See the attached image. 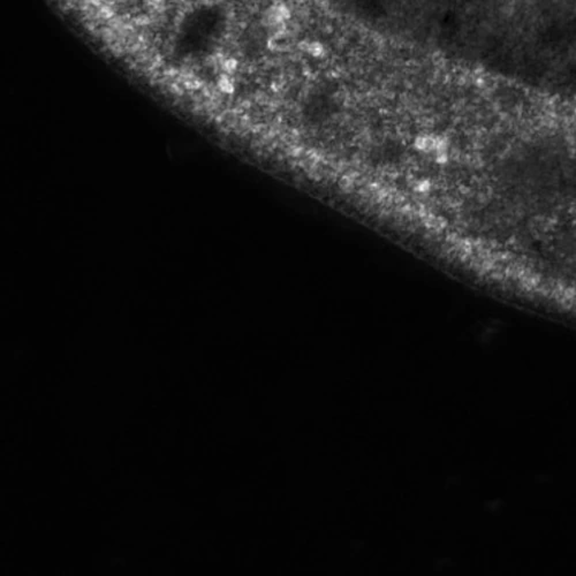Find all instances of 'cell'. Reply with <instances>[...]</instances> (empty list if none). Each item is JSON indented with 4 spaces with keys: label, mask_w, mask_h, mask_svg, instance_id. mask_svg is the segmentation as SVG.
Instances as JSON below:
<instances>
[{
    "label": "cell",
    "mask_w": 576,
    "mask_h": 576,
    "mask_svg": "<svg viewBox=\"0 0 576 576\" xmlns=\"http://www.w3.org/2000/svg\"><path fill=\"white\" fill-rule=\"evenodd\" d=\"M439 138H433L431 135L418 136L414 141V147L422 152H434L438 147Z\"/></svg>",
    "instance_id": "cell-1"
},
{
    "label": "cell",
    "mask_w": 576,
    "mask_h": 576,
    "mask_svg": "<svg viewBox=\"0 0 576 576\" xmlns=\"http://www.w3.org/2000/svg\"><path fill=\"white\" fill-rule=\"evenodd\" d=\"M323 51H324V49H323V47L320 43H310L308 45V52L314 57L321 56Z\"/></svg>",
    "instance_id": "cell-5"
},
{
    "label": "cell",
    "mask_w": 576,
    "mask_h": 576,
    "mask_svg": "<svg viewBox=\"0 0 576 576\" xmlns=\"http://www.w3.org/2000/svg\"><path fill=\"white\" fill-rule=\"evenodd\" d=\"M429 189H430V182L426 181V180L420 181V182H418V184L416 185V190H417L418 193H423V194H424V193H426V192H429Z\"/></svg>",
    "instance_id": "cell-6"
},
{
    "label": "cell",
    "mask_w": 576,
    "mask_h": 576,
    "mask_svg": "<svg viewBox=\"0 0 576 576\" xmlns=\"http://www.w3.org/2000/svg\"><path fill=\"white\" fill-rule=\"evenodd\" d=\"M218 86H219V89H220L223 93H225V94H233V91H234L233 81L231 80V77L227 75V74H223V75L219 77Z\"/></svg>",
    "instance_id": "cell-3"
},
{
    "label": "cell",
    "mask_w": 576,
    "mask_h": 576,
    "mask_svg": "<svg viewBox=\"0 0 576 576\" xmlns=\"http://www.w3.org/2000/svg\"><path fill=\"white\" fill-rule=\"evenodd\" d=\"M289 10L285 4H277V5L272 6L268 12V19L271 23H283L285 20L289 18Z\"/></svg>",
    "instance_id": "cell-2"
},
{
    "label": "cell",
    "mask_w": 576,
    "mask_h": 576,
    "mask_svg": "<svg viewBox=\"0 0 576 576\" xmlns=\"http://www.w3.org/2000/svg\"><path fill=\"white\" fill-rule=\"evenodd\" d=\"M238 67V61L233 58H230V59H226L225 61L223 63V69L225 70L226 73H233L234 70Z\"/></svg>",
    "instance_id": "cell-4"
}]
</instances>
